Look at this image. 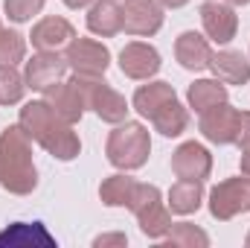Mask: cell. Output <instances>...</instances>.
I'll use <instances>...</instances> for the list:
<instances>
[{"mask_svg": "<svg viewBox=\"0 0 250 248\" xmlns=\"http://www.w3.org/2000/svg\"><path fill=\"white\" fill-rule=\"evenodd\" d=\"M175 59L184 70H209V59H212V44L207 35L195 32V29H187L175 38Z\"/></svg>", "mask_w": 250, "mask_h": 248, "instance_id": "16", "label": "cell"}, {"mask_svg": "<svg viewBox=\"0 0 250 248\" xmlns=\"http://www.w3.org/2000/svg\"><path fill=\"white\" fill-rule=\"evenodd\" d=\"M227 3H230V6H248L250 0H227Z\"/></svg>", "mask_w": 250, "mask_h": 248, "instance_id": "34", "label": "cell"}, {"mask_svg": "<svg viewBox=\"0 0 250 248\" xmlns=\"http://www.w3.org/2000/svg\"><path fill=\"white\" fill-rule=\"evenodd\" d=\"M0 29H3V24H0Z\"/></svg>", "mask_w": 250, "mask_h": 248, "instance_id": "36", "label": "cell"}, {"mask_svg": "<svg viewBox=\"0 0 250 248\" xmlns=\"http://www.w3.org/2000/svg\"><path fill=\"white\" fill-rule=\"evenodd\" d=\"M35 240H41V243H53V240H50V234H47L41 225L29 228V225H23V222H15V228H12V231H3V234H0V243H9V246L35 243Z\"/></svg>", "mask_w": 250, "mask_h": 248, "instance_id": "28", "label": "cell"}, {"mask_svg": "<svg viewBox=\"0 0 250 248\" xmlns=\"http://www.w3.org/2000/svg\"><path fill=\"white\" fill-rule=\"evenodd\" d=\"M163 67V59L157 53V47H151L148 41H128L120 50V70L123 76L134 79V82H146L154 79Z\"/></svg>", "mask_w": 250, "mask_h": 248, "instance_id": "11", "label": "cell"}, {"mask_svg": "<svg viewBox=\"0 0 250 248\" xmlns=\"http://www.w3.org/2000/svg\"><path fill=\"white\" fill-rule=\"evenodd\" d=\"M128 210L137 216V225H140L143 237H148V240H163L166 231L172 228V210L163 201L160 187L154 184H140L137 181V190H134V198H131Z\"/></svg>", "mask_w": 250, "mask_h": 248, "instance_id": "4", "label": "cell"}, {"mask_svg": "<svg viewBox=\"0 0 250 248\" xmlns=\"http://www.w3.org/2000/svg\"><path fill=\"white\" fill-rule=\"evenodd\" d=\"M26 91L23 73L15 64H0V105H18Z\"/></svg>", "mask_w": 250, "mask_h": 248, "instance_id": "25", "label": "cell"}, {"mask_svg": "<svg viewBox=\"0 0 250 248\" xmlns=\"http://www.w3.org/2000/svg\"><path fill=\"white\" fill-rule=\"evenodd\" d=\"M172 173L187 181H207L212 173V155L204 143L187 140L172 152Z\"/></svg>", "mask_w": 250, "mask_h": 248, "instance_id": "14", "label": "cell"}, {"mask_svg": "<svg viewBox=\"0 0 250 248\" xmlns=\"http://www.w3.org/2000/svg\"><path fill=\"white\" fill-rule=\"evenodd\" d=\"M166 246H178V248H207L209 246V234L192 222H172V228L166 231V237L160 240Z\"/></svg>", "mask_w": 250, "mask_h": 248, "instance_id": "24", "label": "cell"}, {"mask_svg": "<svg viewBox=\"0 0 250 248\" xmlns=\"http://www.w3.org/2000/svg\"><path fill=\"white\" fill-rule=\"evenodd\" d=\"M201 26L209 44H230L239 32V15L227 0H204L201 3Z\"/></svg>", "mask_w": 250, "mask_h": 248, "instance_id": "8", "label": "cell"}, {"mask_svg": "<svg viewBox=\"0 0 250 248\" xmlns=\"http://www.w3.org/2000/svg\"><path fill=\"white\" fill-rule=\"evenodd\" d=\"M169 210L178 213V216H192L201 210L204 204V181H187V178H178L172 190H169V198H166Z\"/></svg>", "mask_w": 250, "mask_h": 248, "instance_id": "21", "label": "cell"}, {"mask_svg": "<svg viewBox=\"0 0 250 248\" xmlns=\"http://www.w3.org/2000/svg\"><path fill=\"white\" fill-rule=\"evenodd\" d=\"M108 246H117V248H125L128 246V237L125 234H99L96 240H93V248H108Z\"/></svg>", "mask_w": 250, "mask_h": 248, "instance_id": "30", "label": "cell"}, {"mask_svg": "<svg viewBox=\"0 0 250 248\" xmlns=\"http://www.w3.org/2000/svg\"><path fill=\"white\" fill-rule=\"evenodd\" d=\"M44 99H47L50 108H53L62 120H67L70 125H76L84 117V111H87V105H84V91H82L76 73H73V79H62V82L50 85V88L44 91Z\"/></svg>", "mask_w": 250, "mask_h": 248, "instance_id": "12", "label": "cell"}, {"mask_svg": "<svg viewBox=\"0 0 250 248\" xmlns=\"http://www.w3.org/2000/svg\"><path fill=\"white\" fill-rule=\"evenodd\" d=\"M163 6L157 0H123V32L134 38H151L163 29Z\"/></svg>", "mask_w": 250, "mask_h": 248, "instance_id": "9", "label": "cell"}, {"mask_svg": "<svg viewBox=\"0 0 250 248\" xmlns=\"http://www.w3.org/2000/svg\"><path fill=\"white\" fill-rule=\"evenodd\" d=\"M245 246H248V248H250V231H248V237H245Z\"/></svg>", "mask_w": 250, "mask_h": 248, "instance_id": "35", "label": "cell"}, {"mask_svg": "<svg viewBox=\"0 0 250 248\" xmlns=\"http://www.w3.org/2000/svg\"><path fill=\"white\" fill-rule=\"evenodd\" d=\"M239 170H242V175H248V178H250V149H248V152H242V161H239Z\"/></svg>", "mask_w": 250, "mask_h": 248, "instance_id": "31", "label": "cell"}, {"mask_svg": "<svg viewBox=\"0 0 250 248\" xmlns=\"http://www.w3.org/2000/svg\"><path fill=\"white\" fill-rule=\"evenodd\" d=\"M64 59L67 67L79 76H105L111 67V50L108 44L96 41V38H73L64 47Z\"/></svg>", "mask_w": 250, "mask_h": 248, "instance_id": "7", "label": "cell"}, {"mask_svg": "<svg viewBox=\"0 0 250 248\" xmlns=\"http://www.w3.org/2000/svg\"><path fill=\"white\" fill-rule=\"evenodd\" d=\"M67 59L62 53H47V50H38L32 59L23 62V79H26V88L29 91H38L44 94L50 85L62 82L64 73H67Z\"/></svg>", "mask_w": 250, "mask_h": 248, "instance_id": "13", "label": "cell"}, {"mask_svg": "<svg viewBox=\"0 0 250 248\" xmlns=\"http://www.w3.org/2000/svg\"><path fill=\"white\" fill-rule=\"evenodd\" d=\"M47 0H3V12L12 24H29Z\"/></svg>", "mask_w": 250, "mask_h": 248, "instance_id": "27", "label": "cell"}, {"mask_svg": "<svg viewBox=\"0 0 250 248\" xmlns=\"http://www.w3.org/2000/svg\"><path fill=\"white\" fill-rule=\"evenodd\" d=\"M137 190V178H131L128 173H114L108 178H102L99 184V198L105 207H128Z\"/></svg>", "mask_w": 250, "mask_h": 248, "instance_id": "22", "label": "cell"}, {"mask_svg": "<svg viewBox=\"0 0 250 248\" xmlns=\"http://www.w3.org/2000/svg\"><path fill=\"white\" fill-rule=\"evenodd\" d=\"M26 62V38L18 29H0V64Z\"/></svg>", "mask_w": 250, "mask_h": 248, "instance_id": "26", "label": "cell"}, {"mask_svg": "<svg viewBox=\"0 0 250 248\" xmlns=\"http://www.w3.org/2000/svg\"><path fill=\"white\" fill-rule=\"evenodd\" d=\"M62 3L67 6V9H87L93 0H62Z\"/></svg>", "mask_w": 250, "mask_h": 248, "instance_id": "33", "label": "cell"}, {"mask_svg": "<svg viewBox=\"0 0 250 248\" xmlns=\"http://www.w3.org/2000/svg\"><path fill=\"white\" fill-rule=\"evenodd\" d=\"M209 70L215 79H221L224 85H248L250 82V59L242 50H218L209 59Z\"/></svg>", "mask_w": 250, "mask_h": 248, "instance_id": "19", "label": "cell"}, {"mask_svg": "<svg viewBox=\"0 0 250 248\" xmlns=\"http://www.w3.org/2000/svg\"><path fill=\"white\" fill-rule=\"evenodd\" d=\"M148 123L154 125V131H160L163 137H181L189 125V111L181 99H172V102H166Z\"/></svg>", "mask_w": 250, "mask_h": 248, "instance_id": "23", "label": "cell"}, {"mask_svg": "<svg viewBox=\"0 0 250 248\" xmlns=\"http://www.w3.org/2000/svg\"><path fill=\"white\" fill-rule=\"evenodd\" d=\"M0 187L12 196H29L38 187V167L32 161V137L21 125L0 131Z\"/></svg>", "mask_w": 250, "mask_h": 248, "instance_id": "2", "label": "cell"}, {"mask_svg": "<svg viewBox=\"0 0 250 248\" xmlns=\"http://www.w3.org/2000/svg\"><path fill=\"white\" fill-rule=\"evenodd\" d=\"M239 120H242V108H233L230 102H221V105L201 114L198 131H201L204 140H209L215 146H233L236 134H239Z\"/></svg>", "mask_w": 250, "mask_h": 248, "instance_id": "10", "label": "cell"}, {"mask_svg": "<svg viewBox=\"0 0 250 248\" xmlns=\"http://www.w3.org/2000/svg\"><path fill=\"white\" fill-rule=\"evenodd\" d=\"M207 207L209 216L218 222H230L239 213H250V178L239 175V178L218 181L207 196Z\"/></svg>", "mask_w": 250, "mask_h": 248, "instance_id": "6", "label": "cell"}, {"mask_svg": "<svg viewBox=\"0 0 250 248\" xmlns=\"http://www.w3.org/2000/svg\"><path fill=\"white\" fill-rule=\"evenodd\" d=\"M248 59H250V56H248Z\"/></svg>", "mask_w": 250, "mask_h": 248, "instance_id": "37", "label": "cell"}, {"mask_svg": "<svg viewBox=\"0 0 250 248\" xmlns=\"http://www.w3.org/2000/svg\"><path fill=\"white\" fill-rule=\"evenodd\" d=\"M233 146H239L242 152H248V149H250V111H242L239 134H236V143H233Z\"/></svg>", "mask_w": 250, "mask_h": 248, "instance_id": "29", "label": "cell"}, {"mask_svg": "<svg viewBox=\"0 0 250 248\" xmlns=\"http://www.w3.org/2000/svg\"><path fill=\"white\" fill-rule=\"evenodd\" d=\"M178 99L175 88L169 82H160V79H146V85H140L131 97V108L143 117V120H151L166 102Z\"/></svg>", "mask_w": 250, "mask_h": 248, "instance_id": "17", "label": "cell"}, {"mask_svg": "<svg viewBox=\"0 0 250 248\" xmlns=\"http://www.w3.org/2000/svg\"><path fill=\"white\" fill-rule=\"evenodd\" d=\"M227 97H230V91L221 79H215V76L212 79H195L187 88V108H192L195 114H204V111L227 102Z\"/></svg>", "mask_w": 250, "mask_h": 248, "instance_id": "20", "label": "cell"}, {"mask_svg": "<svg viewBox=\"0 0 250 248\" xmlns=\"http://www.w3.org/2000/svg\"><path fill=\"white\" fill-rule=\"evenodd\" d=\"M105 155H108L111 167H117L123 173L143 170L148 164V155H151V134H148V128L143 123H137V120L117 123L114 131L108 134Z\"/></svg>", "mask_w": 250, "mask_h": 248, "instance_id": "3", "label": "cell"}, {"mask_svg": "<svg viewBox=\"0 0 250 248\" xmlns=\"http://www.w3.org/2000/svg\"><path fill=\"white\" fill-rule=\"evenodd\" d=\"M73 38H76V29H73V24L67 18H62V15L41 18L38 24H32V32H29L32 47L35 50H47V53H62Z\"/></svg>", "mask_w": 250, "mask_h": 248, "instance_id": "15", "label": "cell"}, {"mask_svg": "<svg viewBox=\"0 0 250 248\" xmlns=\"http://www.w3.org/2000/svg\"><path fill=\"white\" fill-rule=\"evenodd\" d=\"M87 29L96 38H114L123 32V6L120 0H93L87 6Z\"/></svg>", "mask_w": 250, "mask_h": 248, "instance_id": "18", "label": "cell"}, {"mask_svg": "<svg viewBox=\"0 0 250 248\" xmlns=\"http://www.w3.org/2000/svg\"><path fill=\"white\" fill-rule=\"evenodd\" d=\"M157 3H160L163 9H184L189 0H157Z\"/></svg>", "mask_w": 250, "mask_h": 248, "instance_id": "32", "label": "cell"}, {"mask_svg": "<svg viewBox=\"0 0 250 248\" xmlns=\"http://www.w3.org/2000/svg\"><path fill=\"white\" fill-rule=\"evenodd\" d=\"M76 79H79V85H82V91H84V105H87L102 123L117 125V123H123V120H128L131 102L125 99L117 88H111V85L105 82V76H79V73H76Z\"/></svg>", "mask_w": 250, "mask_h": 248, "instance_id": "5", "label": "cell"}, {"mask_svg": "<svg viewBox=\"0 0 250 248\" xmlns=\"http://www.w3.org/2000/svg\"><path fill=\"white\" fill-rule=\"evenodd\" d=\"M18 125L32 137V143H38L47 155H53L56 161H76L82 152V140L76 134V128L62 120L47 99H32L21 108Z\"/></svg>", "mask_w": 250, "mask_h": 248, "instance_id": "1", "label": "cell"}]
</instances>
